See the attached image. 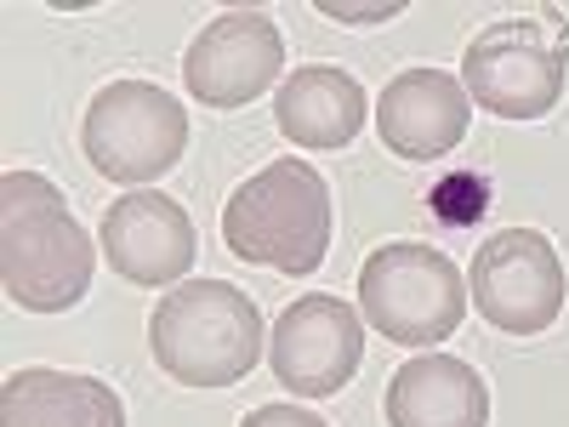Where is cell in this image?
Instances as JSON below:
<instances>
[{"mask_svg": "<svg viewBox=\"0 0 569 427\" xmlns=\"http://www.w3.org/2000/svg\"><path fill=\"white\" fill-rule=\"evenodd\" d=\"M98 246L40 171L0 177V285L29 314H69L91 291Z\"/></svg>", "mask_w": 569, "mask_h": 427, "instance_id": "6da1fadb", "label": "cell"}, {"mask_svg": "<svg viewBox=\"0 0 569 427\" xmlns=\"http://www.w3.org/2000/svg\"><path fill=\"white\" fill-rule=\"evenodd\" d=\"M262 314L251 291L228 279H188L160 297L149 319V348L160 370L182 388H228L246 383L262 359Z\"/></svg>", "mask_w": 569, "mask_h": 427, "instance_id": "7a4b0ae2", "label": "cell"}, {"mask_svg": "<svg viewBox=\"0 0 569 427\" xmlns=\"http://www.w3.org/2000/svg\"><path fill=\"white\" fill-rule=\"evenodd\" d=\"M222 246L279 274H313L330 251V182L308 160H273L246 177L222 206Z\"/></svg>", "mask_w": 569, "mask_h": 427, "instance_id": "3957f363", "label": "cell"}, {"mask_svg": "<svg viewBox=\"0 0 569 427\" xmlns=\"http://www.w3.org/2000/svg\"><path fill=\"white\" fill-rule=\"evenodd\" d=\"M467 98L501 120H541L558 109L569 80V23L547 12L496 18L461 52Z\"/></svg>", "mask_w": 569, "mask_h": 427, "instance_id": "277c9868", "label": "cell"}, {"mask_svg": "<svg viewBox=\"0 0 569 427\" xmlns=\"http://www.w3.org/2000/svg\"><path fill=\"white\" fill-rule=\"evenodd\" d=\"M359 314L399 348H439L467 319L461 268L416 240L376 246L359 268Z\"/></svg>", "mask_w": 569, "mask_h": 427, "instance_id": "5b68a950", "label": "cell"}, {"mask_svg": "<svg viewBox=\"0 0 569 427\" xmlns=\"http://www.w3.org/2000/svg\"><path fill=\"white\" fill-rule=\"evenodd\" d=\"M80 149L109 182H154L188 149V109L154 80H114L91 98Z\"/></svg>", "mask_w": 569, "mask_h": 427, "instance_id": "8992f818", "label": "cell"}, {"mask_svg": "<svg viewBox=\"0 0 569 427\" xmlns=\"http://www.w3.org/2000/svg\"><path fill=\"white\" fill-rule=\"evenodd\" d=\"M472 302L479 314L507 330V337H541V330L558 325L563 314V297H569V274L552 251V240L541 228H501L479 246L472 257Z\"/></svg>", "mask_w": 569, "mask_h": 427, "instance_id": "52a82bcc", "label": "cell"}, {"mask_svg": "<svg viewBox=\"0 0 569 427\" xmlns=\"http://www.w3.org/2000/svg\"><path fill=\"white\" fill-rule=\"evenodd\" d=\"M365 359V319L342 297H297L268 330V365L273 383L297 399H330L348 388V376Z\"/></svg>", "mask_w": 569, "mask_h": 427, "instance_id": "ba28073f", "label": "cell"}, {"mask_svg": "<svg viewBox=\"0 0 569 427\" xmlns=\"http://www.w3.org/2000/svg\"><path fill=\"white\" fill-rule=\"evenodd\" d=\"M279 69H284L279 23L268 12H222L188 46L182 86L206 109H246L279 80Z\"/></svg>", "mask_w": 569, "mask_h": 427, "instance_id": "9c48e42d", "label": "cell"}, {"mask_svg": "<svg viewBox=\"0 0 569 427\" xmlns=\"http://www.w3.org/2000/svg\"><path fill=\"white\" fill-rule=\"evenodd\" d=\"M103 257L120 279L160 291V285L194 268V222H188L177 200L154 195V188H137V195L103 211Z\"/></svg>", "mask_w": 569, "mask_h": 427, "instance_id": "30bf717a", "label": "cell"}, {"mask_svg": "<svg viewBox=\"0 0 569 427\" xmlns=\"http://www.w3.org/2000/svg\"><path fill=\"white\" fill-rule=\"evenodd\" d=\"M467 126V86L445 69H405L388 80L382 103H376V131L399 160H445L450 149H461Z\"/></svg>", "mask_w": 569, "mask_h": 427, "instance_id": "8fae6325", "label": "cell"}, {"mask_svg": "<svg viewBox=\"0 0 569 427\" xmlns=\"http://www.w3.org/2000/svg\"><path fill=\"white\" fill-rule=\"evenodd\" d=\"M388 427H490L485 376L456 354H421L388 376Z\"/></svg>", "mask_w": 569, "mask_h": 427, "instance_id": "7c38bea8", "label": "cell"}, {"mask_svg": "<svg viewBox=\"0 0 569 427\" xmlns=\"http://www.w3.org/2000/svg\"><path fill=\"white\" fill-rule=\"evenodd\" d=\"M365 86L337 69V63H308L297 69L291 80L279 86V98H273V126L284 142H297V149H348V142L359 137L365 126Z\"/></svg>", "mask_w": 569, "mask_h": 427, "instance_id": "4fadbf2b", "label": "cell"}, {"mask_svg": "<svg viewBox=\"0 0 569 427\" xmlns=\"http://www.w3.org/2000/svg\"><path fill=\"white\" fill-rule=\"evenodd\" d=\"M0 427H126V405L98 376L23 365L0 383Z\"/></svg>", "mask_w": 569, "mask_h": 427, "instance_id": "5bb4252c", "label": "cell"}, {"mask_svg": "<svg viewBox=\"0 0 569 427\" xmlns=\"http://www.w3.org/2000/svg\"><path fill=\"white\" fill-rule=\"evenodd\" d=\"M319 12L337 18V23H388V18L405 12V0H376V7H342V0H319Z\"/></svg>", "mask_w": 569, "mask_h": 427, "instance_id": "9a60e30c", "label": "cell"}, {"mask_svg": "<svg viewBox=\"0 0 569 427\" xmlns=\"http://www.w3.org/2000/svg\"><path fill=\"white\" fill-rule=\"evenodd\" d=\"M240 427H330V421L313 410H297V405H257Z\"/></svg>", "mask_w": 569, "mask_h": 427, "instance_id": "2e32d148", "label": "cell"}]
</instances>
